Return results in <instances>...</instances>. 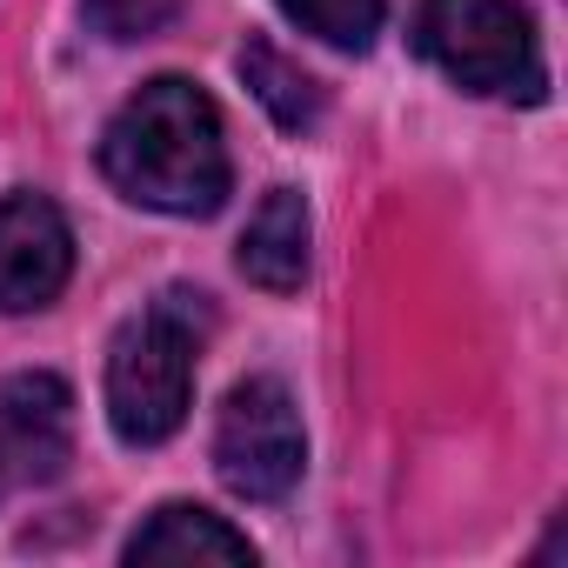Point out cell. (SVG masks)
Listing matches in <instances>:
<instances>
[{"instance_id":"obj_2","label":"cell","mask_w":568,"mask_h":568,"mask_svg":"<svg viewBox=\"0 0 568 568\" xmlns=\"http://www.w3.org/2000/svg\"><path fill=\"white\" fill-rule=\"evenodd\" d=\"M207 335V295L168 288L108 348V422L128 448H154L187 422L194 355Z\"/></svg>"},{"instance_id":"obj_7","label":"cell","mask_w":568,"mask_h":568,"mask_svg":"<svg viewBox=\"0 0 568 568\" xmlns=\"http://www.w3.org/2000/svg\"><path fill=\"white\" fill-rule=\"evenodd\" d=\"M241 274L267 295H295L302 288V274H308V201L295 187H274L254 207V221L241 234Z\"/></svg>"},{"instance_id":"obj_11","label":"cell","mask_w":568,"mask_h":568,"mask_svg":"<svg viewBox=\"0 0 568 568\" xmlns=\"http://www.w3.org/2000/svg\"><path fill=\"white\" fill-rule=\"evenodd\" d=\"M181 0H88V21L108 34V41H148L174 21Z\"/></svg>"},{"instance_id":"obj_1","label":"cell","mask_w":568,"mask_h":568,"mask_svg":"<svg viewBox=\"0 0 568 568\" xmlns=\"http://www.w3.org/2000/svg\"><path fill=\"white\" fill-rule=\"evenodd\" d=\"M101 174L161 214H214L227 201V141H221V114L214 101L181 81L161 74L148 81L101 134Z\"/></svg>"},{"instance_id":"obj_3","label":"cell","mask_w":568,"mask_h":568,"mask_svg":"<svg viewBox=\"0 0 568 568\" xmlns=\"http://www.w3.org/2000/svg\"><path fill=\"white\" fill-rule=\"evenodd\" d=\"M415 48L468 94H508V101H541L548 94L535 21L515 0H422L415 8Z\"/></svg>"},{"instance_id":"obj_8","label":"cell","mask_w":568,"mask_h":568,"mask_svg":"<svg viewBox=\"0 0 568 568\" xmlns=\"http://www.w3.org/2000/svg\"><path fill=\"white\" fill-rule=\"evenodd\" d=\"M128 561H254V541L194 501H168L134 528Z\"/></svg>"},{"instance_id":"obj_4","label":"cell","mask_w":568,"mask_h":568,"mask_svg":"<svg viewBox=\"0 0 568 568\" xmlns=\"http://www.w3.org/2000/svg\"><path fill=\"white\" fill-rule=\"evenodd\" d=\"M308 442H302V415L288 402V388L254 375L221 402V428H214V468L241 501H281L302 481Z\"/></svg>"},{"instance_id":"obj_5","label":"cell","mask_w":568,"mask_h":568,"mask_svg":"<svg viewBox=\"0 0 568 568\" xmlns=\"http://www.w3.org/2000/svg\"><path fill=\"white\" fill-rule=\"evenodd\" d=\"M74 395L61 375H8L0 382V495L54 481L68 468Z\"/></svg>"},{"instance_id":"obj_6","label":"cell","mask_w":568,"mask_h":568,"mask_svg":"<svg viewBox=\"0 0 568 568\" xmlns=\"http://www.w3.org/2000/svg\"><path fill=\"white\" fill-rule=\"evenodd\" d=\"M74 274V234L54 201L8 194L0 201V308H48Z\"/></svg>"},{"instance_id":"obj_10","label":"cell","mask_w":568,"mask_h":568,"mask_svg":"<svg viewBox=\"0 0 568 568\" xmlns=\"http://www.w3.org/2000/svg\"><path fill=\"white\" fill-rule=\"evenodd\" d=\"M281 14H288L302 34L328 41V48H368L382 34V14H388V0H281Z\"/></svg>"},{"instance_id":"obj_9","label":"cell","mask_w":568,"mask_h":568,"mask_svg":"<svg viewBox=\"0 0 568 568\" xmlns=\"http://www.w3.org/2000/svg\"><path fill=\"white\" fill-rule=\"evenodd\" d=\"M241 81L254 88V101L274 114L281 134H308V128L322 121V108H328L322 81H315L308 68H295L274 41H247V48H241Z\"/></svg>"}]
</instances>
